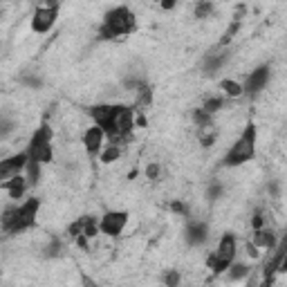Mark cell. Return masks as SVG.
<instances>
[{
    "mask_svg": "<svg viewBox=\"0 0 287 287\" xmlns=\"http://www.w3.org/2000/svg\"><path fill=\"white\" fill-rule=\"evenodd\" d=\"M40 202L38 197H29L18 207H7L3 213V231L5 233H23L36 224Z\"/></svg>",
    "mask_w": 287,
    "mask_h": 287,
    "instance_id": "1",
    "label": "cell"
},
{
    "mask_svg": "<svg viewBox=\"0 0 287 287\" xmlns=\"http://www.w3.org/2000/svg\"><path fill=\"white\" fill-rule=\"evenodd\" d=\"M137 29V18L130 12L128 7H114L106 14L103 18V25L99 29V36L103 40H112L119 38V36H128Z\"/></svg>",
    "mask_w": 287,
    "mask_h": 287,
    "instance_id": "2",
    "label": "cell"
},
{
    "mask_svg": "<svg viewBox=\"0 0 287 287\" xmlns=\"http://www.w3.org/2000/svg\"><path fill=\"white\" fill-rule=\"evenodd\" d=\"M256 137H258L256 126L254 124H247L244 130L240 133V137L231 144V148L224 155V159H222L224 166L231 169V166H242V164H247V161H252L256 155Z\"/></svg>",
    "mask_w": 287,
    "mask_h": 287,
    "instance_id": "3",
    "label": "cell"
},
{
    "mask_svg": "<svg viewBox=\"0 0 287 287\" xmlns=\"http://www.w3.org/2000/svg\"><path fill=\"white\" fill-rule=\"evenodd\" d=\"M54 130H52L50 124H43L40 128H36V133L32 135L27 144V153L32 159H38L40 164H50L54 159Z\"/></svg>",
    "mask_w": 287,
    "mask_h": 287,
    "instance_id": "4",
    "label": "cell"
},
{
    "mask_svg": "<svg viewBox=\"0 0 287 287\" xmlns=\"http://www.w3.org/2000/svg\"><path fill=\"white\" fill-rule=\"evenodd\" d=\"M88 112H90L92 121H95L97 126H101L103 130H106L108 139L117 137V126H114V114H117V106H112V103H101V106H92Z\"/></svg>",
    "mask_w": 287,
    "mask_h": 287,
    "instance_id": "5",
    "label": "cell"
},
{
    "mask_svg": "<svg viewBox=\"0 0 287 287\" xmlns=\"http://www.w3.org/2000/svg\"><path fill=\"white\" fill-rule=\"evenodd\" d=\"M128 222V213L126 211H106L103 218L99 220V229H101L103 236H110V238H117L119 233L124 231Z\"/></svg>",
    "mask_w": 287,
    "mask_h": 287,
    "instance_id": "6",
    "label": "cell"
},
{
    "mask_svg": "<svg viewBox=\"0 0 287 287\" xmlns=\"http://www.w3.org/2000/svg\"><path fill=\"white\" fill-rule=\"evenodd\" d=\"M56 18H59V7H48V5H40L36 7L34 16H32V29L36 34H48L54 27Z\"/></svg>",
    "mask_w": 287,
    "mask_h": 287,
    "instance_id": "7",
    "label": "cell"
},
{
    "mask_svg": "<svg viewBox=\"0 0 287 287\" xmlns=\"http://www.w3.org/2000/svg\"><path fill=\"white\" fill-rule=\"evenodd\" d=\"M27 161H29L27 150L12 155V157H5L3 161H0V180L7 182V180H12L14 175H20L25 169H27Z\"/></svg>",
    "mask_w": 287,
    "mask_h": 287,
    "instance_id": "8",
    "label": "cell"
},
{
    "mask_svg": "<svg viewBox=\"0 0 287 287\" xmlns=\"http://www.w3.org/2000/svg\"><path fill=\"white\" fill-rule=\"evenodd\" d=\"M269 65H260V67H256V70H252L247 74V81H244V95H249V97H256V95H260V92L265 90V86H267V81H269Z\"/></svg>",
    "mask_w": 287,
    "mask_h": 287,
    "instance_id": "9",
    "label": "cell"
},
{
    "mask_svg": "<svg viewBox=\"0 0 287 287\" xmlns=\"http://www.w3.org/2000/svg\"><path fill=\"white\" fill-rule=\"evenodd\" d=\"M106 130H103L101 126H97V124H92L90 128L83 133V148H86V153L90 155H99L101 153V148L106 146Z\"/></svg>",
    "mask_w": 287,
    "mask_h": 287,
    "instance_id": "10",
    "label": "cell"
},
{
    "mask_svg": "<svg viewBox=\"0 0 287 287\" xmlns=\"http://www.w3.org/2000/svg\"><path fill=\"white\" fill-rule=\"evenodd\" d=\"M135 108L130 106H117V114H114V126H117V135H133L135 126Z\"/></svg>",
    "mask_w": 287,
    "mask_h": 287,
    "instance_id": "11",
    "label": "cell"
},
{
    "mask_svg": "<svg viewBox=\"0 0 287 287\" xmlns=\"http://www.w3.org/2000/svg\"><path fill=\"white\" fill-rule=\"evenodd\" d=\"M186 242L191 244V247H200V244H204V240L209 238V229L204 222L200 220H193L189 227H186V233H184Z\"/></svg>",
    "mask_w": 287,
    "mask_h": 287,
    "instance_id": "12",
    "label": "cell"
},
{
    "mask_svg": "<svg viewBox=\"0 0 287 287\" xmlns=\"http://www.w3.org/2000/svg\"><path fill=\"white\" fill-rule=\"evenodd\" d=\"M27 186H29V182H27V175H14L12 180H7V182H3V189L9 193V197L12 200H20V197L25 195V191H27Z\"/></svg>",
    "mask_w": 287,
    "mask_h": 287,
    "instance_id": "13",
    "label": "cell"
},
{
    "mask_svg": "<svg viewBox=\"0 0 287 287\" xmlns=\"http://www.w3.org/2000/svg\"><path fill=\"white\" fill-rule=\"evenodd\" d=\"M236 252H238V240H236V236H233V233H224V236L220 238V242H218L216 254L220 256V258L229 260V263H233Z\"/></svg>",
    "mask_w": 287,
    "mask_h": 287,
    "instance_id": "14",
    "label": "cell"
},
{
    "mask_svg": "<svg viewBox=\"0 0 287 287\" xmlns=\"http://www.w3.org/2000/svg\"><path fill=\"white\" fill-rule=\"evenodd\" d=\"M254 242L260 249H276V233L271 229H256L254 231Z\"/></svg>",
    "mask_w": 287,
    "mask_h": 287,
    "instance_id": "15",
    "label": "cell"
},
{
    "mask_svg": "<svg viewBox=\"0 0 287 287\" xmlns=\"http://www.w3.org/2000/svg\"><path fill=\"white\" fill-rule=\"evenodd\" d=\"M229 59H231V52H218V54H209L207 61H204V72H207V74H213V72L220 70V67L227 63Z\"/></svg>",
    "mask_w": 287,
    "mask_h": 287,
    "instance_id": "16",
    "label": "cell"
},
{
    "mask_svg": "<svg viewBox=\"0 0 287 287\" xmlns=\"http://www.w3.org/2000/svg\"><path fill=\"white\" fill-rule=\"evenodd\" d=\"M119 157H121V146L112 144V142H108L101 148V153H99V161H101V164H112V161H117Z\"/></svg>",
    "mask_w": 287,
    "mask_h": 287,
    "instance_id": "17",
    "label": "cell"
},
{
    "mask_svg": "<svg viewBox=\"0 0 287 287\" xmlns=\"http://www.w3.org/2000/svg\"><path fill=\"white\" fill-rule=\"evenodd\" d=\"M220 88H222L224 95L231 97V99H238V97H242V95H244V86H242V83H238V81H233V79H224V81H220Z\"/></svg>",
    "mask_w": 287,
    "mask_h": 287,
    "instance_id": "18",
    "label": "cell"
},
{
    "mask_svg": "<svg viewBox=\"0 0 287 287\" xmlns=\"http://www.w3.org/2000/svg\"><path fill=\"white\" fill-rule=\"evenodd\" d=\"M25 171H27V182H29V186H36V182H38V177H40V161L29 157L27 169H25Z\"/></svg>",
    "mask_w": 287,
    "mask_h": 287,
    "instance_id": "19",
    "label": "cell"
},
{
    "mask_svg": "<svg viewBox=\"0 0 287 287\" xmlns=\"http://www.w3.org/2000/svg\"><path fill=\"white\" fill-rule=\"evenodd\" d=\"M193 121L197 124V128H207L213 124V114L207 112L204 108H197V110H193Z\"/></svg>",
    "mask_w": 287,
    "mask_h": 287,
    "instance_id": "20",
    "label": "cell"
},
{
    "mask_svg": "<svg viewBox=\"0 0 287 287\" xmlns=\"http://www.w3.org/2000/svg\"><path fill=\"white\" fill-rule=\"evenodd\" d=\"M97 233H101V229H99V220H95L92 216H86L83 218V236L95 238Z\"/></svg>",
    "mask_w": 287,
    "mask_h": 287,
    "instance_id": "21",
    "label": "cell"
},
{
    "mask_svg": "<svg viewBox=\"0 0 287 287\" xmlns=\"http://www.w3.org/2000/svg\"><path fill=\"white\" fill-rule=\"evenodd\" d=\"M227 271H229V278L231 280H242L244 276L249 274V267L247 265H242V263H231V267H229Z\"/></svg>",
    "mask_w": 287,
    "mask_h": 287,
    "instance_id": "22",
    "label": "cell"
},
{
    "mask_svg": "<svg viewBox=\"0 0 287 287\" xmlns=\"http://www.w3.org/2000/svg\"><path fill=\"white\" fill-rule=\"evenodd\" d=\"M43 256L45 258H56V256H61V240L50 238V242L43 247Z\"/></svg>",
    "mask_w": 287,
    "mask_h": 287,
    "instance_id": "23",
    "label": "cell"
},
{
    "mask_svg": "<svg viewBox=\"0 0 287 287\" xmlns=\"http://www.w3.org/2000/svg\"><path fill=\"white\" fill-rule=\"evenodd\" d=\"M204 108L207 112H211V114H216V112H220L222 108H224V99L222 97H211V99H207L204 101Z\"/></svg>",
    "mask_w": 287,
    "mask_h": 287,
    "instance_id": "24",
    "label": "cell"
},
{
    "mask_svg": "<svg viewBox=\"0 0 287 287\" xmlns=\"http://www.w3.org/2000/svg\"><path fill=\"white\" fill-rule=\"evenodd\" d=\"M213 12V3L211 0H197V5H195V18H207L209 14Z\"/></svg>",
    "mask_w": 287,
    "mask_h": 287,
    "instance_id": "25",
    "label": "cell"
},
{
    "mask_svg": "<svg viewBox=\"0 0 287 287\" xmlns=\"http://www.w3.org/2000/svg\"><path fill=\"white\" fill-rule=\"evenodd\" d=\"M144 175H146V180H159L161 177V164H157V161H153V164H148L146 166V171H144Z\"/></svg>",
    "mask_w": 287,
    "mask_h": 287,
    "instance_id": "26",
    "label": "cell"
},
{
    "mask_svg": "<svg viewBox=\"0 0 287 287\" xmlns=\"http://www.w3.org/2000/svg\"><path fill=\"white\" fill-rule=\"evenodd\" d=\"M238 29H240V20H233L231 25L227 27V32H224V36L220 38V45H227V43H231V38L238 34Z\"/></svg>",
    "mask_w": 287,
    "mask_h": 287,
    "instance_id": "27",
    "label": "cell"
},
{
    "mask_svg": "<svg viewBox=\"0 0 287 287\" xmlns=\"http://www.w3.org/2000/svg\"><path fill=\"white\" fill-rule=\"evenodd\" d=\"M220 195H222V184L220 182H213V184L209 186V191H207V197L209 200H218Z\"/></svg>",
    "mask_w": 287,
    "mask_h": 287,
    "instance_id": "28",
    "label": "cell"
},
{
    "mask_svg": "<svg viewBox=\"0 0 287 287\" xmlns=\"http://www.w3.org/2000/svg\"><path fill=\"white\" fill-rule=\"evenodd\" d=\"M171 211L180 213V216H189V207H186L182 200H173V202H171Z\"/></svg>",
    "mask_w": 287,
    "mask_h": 287,
    "instance_id": "29",
    "label": "cell"
},
{
    "mask_svg": "<svg viewBox=\"0 0 287 287\" xmlns=\"http://www.w3.org/2000/svg\"><path fill=\"white\" fill-rule=\"evenodd\" d=\"M164 283L169 285V287H175V285H180V271H169V274L164 276Z\"/></svg>",
    "mask_w": 287,
    "mask_h": 287,
    "instance_id": "30",
    "label": "cell"
},
{
    "mask_svg": "<svg viewBox=\"0 0 287 287\" xmlns=\"http://www.w3.org/2000/svg\"><path fill=\"white\" fill-rule=\"evenodd\" d=\"M146 124H148V119H146L144 112L139 110L137 114H135V126H137V128H146Z\"/></svg>",
    "mask_w": 287,
    "mask_h": 287,
    "instance_id": "31",
    "label": "cell"
},
{
    "mask_svg": "<svg viewBox=\"0 0 287 287\" xmlns=\"http://www.w3.org/2000/svg\"><path fill=\"white\" fill-rule=\"evenodd\" d=\"M252 227H254V231L256 229H263V216H260V213H256L252 218Z\"/></svg>",
    "mask_w": 287,
    "mask_h": 287,
    "instance_id": "32",
    "label": "cell"
},
{
    "mask_svg": "<svg viewBox=\"0 0 287 287\" xmlns=\"http://www.w3.org/2000/svg\"><path fill=\"white\" fill-rule=\"evenodd\" d=\"M161 9H173L175 5H177V0H161Z\"/></svg>",
    "mask_w": 287,
    "mask_h": 287,
    "instance_id": "33",
    "label": "cell"
}]
</instances>
